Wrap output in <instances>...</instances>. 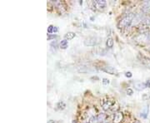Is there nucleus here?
Listing matches in <instances>:
<instances>
[{
  "instance_id": "f257e3e1",
  "label": "nucleus",
  "mask_w": 150,
  "mask_h": 123,
  "mask_svg": "<svg viewBox=\"0 0 150 123\" xmlns=\"http://www.w3.org/2000/svg\"><path fill=\"white\" fill-rule=\"evenodd\" d=\"M133 19H134V14H133V13H128V14L123 16L121 20L118 22V28H127L130 27Z\"/></svg>"
},
{
  "instance_id": "f03ea898",
  "label": "nucleus",
  "mask_w": 150,
  "mask_h": 123,
  "mask_svg": "<svg viewBox=\"0 0 150 123\" xmlns=\"http://www.w3.org/2000/svg\"><path fill=\"white\" fill-rule=\"evenodd\" d=\"M98 38L97 37L94 36H90L88 37L86 39L84 40V45L87 47H93L98 43Z\"/></svg>"
},
{
  "instance_id": "7ed1b4c3",
  "label": "nucleus",
  "mask_w": 150,
  "mask_h": 123,
  "mask_svg": "<svg viewBox=\"0 0 150 123\" xmlns=\"http://www.w3.org/2000/svg\"><path fill=\"white\" fill-rule=\"evenodd\" d=\"M138 60L140 61V62L142 63L143 65H144L146 67L150 69V59L149 57H145V56L139 53L138 55Z\"/></svg>"
},
{
  "instance_id": "20e7f679",
  "label": "nucleus",
  "mask_w": 150,
  "mask_h": 123,
  "mask_svg": "<svg viewBox=\"0 0 150 123\" xmlns=\"http://www.w3.org/2000/svg\"><path fill=\"white\" fill-rule=\"evenodd\" d=\"M101 70H102V71H104V73H107L111 74V75H117V74H118V71H117V70L115 69L114 67H110V66L102 67V68H101Z\"/></svg>"
},
{
  "instance_id": "39448f33",
  "label": "nucleus",
  "mask_w": 150,
  "mask_h": 123,
  "mask_svg": "<svg viewBox=\"0 0 150 123\" xmlns=\"http://www.w3.org/2000/svg\"><path fill=\"white\" fill-rule=\"evenodd\" d=\"M93 5L98 9H104L106 7V1L105 0H97L93 2Z\"/></svg>"
},
{
  "instance_id": "423d86ee",
  "label": "nucleus",
  "mask_w": 150,
  "mask_h": 123,
  "mask_svg": "<svg viewBox=\"0 0 150 123\" xmlns=\"http://www.w3.org/2000/svg\"><path fill=\"white\" fill-rule=\"evenodd\" d=\"M133 86L136 90H138V91H142V90H144V89L147 88V87H146V83L145 82H134Z\"/></svg>"
},
{
  "instance_id": "0eeeda50",
  "label": "nucleus",
  "mask_w": 150,
  "mask_h": 123,
  "mask_svg": "<svg viewBox=\"0 0 150 123\" xmlns=\"http://www.w3.org/2000/svg\"><path fill=\"white\" fill-rule=\"evenodd\" d=\"M123 119V114L121 112H116L113 117V122L114 123H120Z\"/></svg>"
},
{
  "instance_id": "6e6552de",
  "label": "nucleus",
  "mask_w": 150,
  "mask_h": 123,
  "mask_svg": "<svg viewBox=\"0 0 150 123\" xmlns=\"http://www.w3.org/2000/svg\"><path fill=\"white\" fill-rule=\"evenodd\" d=\"M113 104V101H110V100H107V101H105L104 103H103L102 106H103V109H104V111H109V109L112 107Z\"/></svg>"
},
{
  "instance_id": "1a4fd4ad",
  "label": "nucleus",
  "mask_w": 150,
  "mask_h": 123,
  "mask_svg": "<svg viewBox=\"0 0 150 123\" xmlns=\"http://www.w3.org/2000/svg\"><path fill=\"white\" fill-rule=\"evenodd\" d=\"M142 9L144 10V12H149L150 10V1H144V3H143V5H142Z\"/></svg>"
},
{
  "instance_id": "9d476101",
  "label": "nucleus",
  "mask_w": 150,
  "mask_h": 123,
  "mask_svg": "<svg viewBox=\"0 0 150 123\" xmlns=\"http://www.w3.org/2000/svg\"><path fill=\"white\" fill-rule=\"evenodd\" d=\"M149 106H146L143 109V111L141 112V117H143L144 118H147V116L149 114Z\"/></svg>"
},
{
  "instance_id": "9b49d317",
  "label": "nucleus",
  "mask_w": 150,
  "mask_h": 123,
  "mask_svg": "<svg viewBox=\"0 0 150 123\" xmlns=\"http://www.w3.org/2000/svg\"><path fill=\"white\" fill-rule=\"evenodd\" d=\"M106 47L108 48H112L113 47V39L111 37H109L107 38V41H106Z\"/></svg>"
},
{
  "instance_id": "f8f14e48",
  "label": "nucleus",
  "mask_w": 150,
  "mask_h": 123,
  "mask_svg": "<svg viewBox=\"0 0 150 123\" xmlns=\"http://www.w3.org/2000/svg\"><path fill=\"white\" fill-rule=\"evenodd\" d=\"M75 36H76V34H75L74 33H73V32H69V33H67L65 34L64 38H65L66 40H72L73 38H75Z\"/></svg>"
},
{
  "instance_id": "ddd939ff",
  "label": "nucleus",
  "mask_w": 150,
  "mask_h": 123,
  "mask_svg": "<svg viewBox=\"0 0 150 123\" xmlns=\"http://www.w3.org/2000/svg\"><path fill=\"white\" fill-rule=\"evenodd\" d=\"M56 106H57V109H58V110H63V109H65L66 107V104L63 101H60L57 103Z\"/></svg>"
},
{
  "instance_id": "4468645a",
  "label": "nucleus",
  "mask_w": 150,
  "mask_h": 123,
  "mask_svg": "<svg viewBox=\"0 0 150 123\" xmlns=\"http://www.w3.org/2000/svg\"><path fill=\"white\" fill-rule=\"evenodd\" d=\"M69 46V43H68V40L63 39L60 42V48L62 49H66Z\"/></svg>"
},
{
  "instance_id": "2eb2a0df",
  "label": "nucleus",
  "mask_w": 150,
  "mask_h": 123,
  "mask_svg": "<svg viewBox=\"0 0 150 123\" xmlns=\"http://www.w3.org/2000/svg\"><path fill=\"white\" fill-rule=\"evenodd\" d=\"M106 119V115L104 113H101L98 116V123H102L105 121Z\"/></svg>"
},
{
  "instance_id": "dca6fc26",
  "label": "nucleus",
  "mask_w": 150,
  "mask_h": 123,
  "mask_svg": "<svg viewBox=\"0 0 150 123\" xmlns=\"http://www.w3.org/2000/svg\"><path fill=\"white\" fill-rule=\"evenodd\" d=\"M90 123H98V117H93L90 118L89 121Z\"/></svg>"
},
{
  "instance_id": "f3484780",
  "label": "nucleus",
  "mask_w": 150,
  "mask_h": 123,
  "mask_svg": "<svg viewBox=\"0 0 150 123\" xmlns=\"http://www.w3.org/2000/svg\"><path fill=\"white\" fill-rule=\"evenodd\" d=\"M53 25H49L48 28V34H51L52 33H53Z\"/></svg>"
},
{
  "instance_id": "a211bd4d",
  "label": "nucleus",
  "mask_w": 150,
  "mask_h": 123,
  "mask_svg": "<svg viewBox=\"0 0 150 123\" xmlns=\"http://www.w3.org/2000/svg\"><path fill=\"white\" fill-rule=\"evenodd\" d=\"M143 99H144V100H149V99H150V92L144 94V96H143Z\"/></svg>"
},
{
  "instance_id": "6ab92c4d",
  "label": "nucleus",
  "mask_w": 150,
  "mask_h": 123,
  "mask_svg": "<svg viewBox=\"0 0 150 123\" xmlns=\"http://www.w3.org/2000/svg\"><path fill=\"white\" fill-rule=\"evenodd\" d=\"M56 35H51V34H48V38H48V41H50V40H52V39H54V38H56Z\"/></svg>"
},
{
  "instance_id": "aec40b11",
  "label": "nucleus",
  "mask_w": 150,
  "mask_h": 123,
  "mask_svg": "<svg viewBox=\"0 0 150 123\" xmlns=\"http://www.w3.org/2000/svg\"><path fill=\"white\" fill-rule=\"evenodd\" d=\"M50 46H51L52 48H57L58 47V43H57V42L55 41V42H53V43L50 44Z\"/></svg>"
},
{
  "instance_id": "412c9836",
  "label": "nucleus",
  "mask_w": 150,
  "mask_h": 123,
  "mask_svg": "<svg viewBox=\"0 0 150 123\" xmlns=\"http://www.w3.org/2000/svg\"><path fill=\"white\" fill-rule=\"evenodd\" d=\"M103 84H104V85H108V84H109V79H107V78H104L103 79Z\"/></svg>"
},
{
  "instance_id": "4be33fe9",
  "label": "nucleus",
  "mask_w": 150,
  "mask_h": 123,
  "mask_svg": "<svg viewBox=\"0 0 150 123\" xmlns=\"http://www.w3.org/2000/svg\"><path fill=\"white\" fill-rule=\"evenodd\" d=\"M125 77H128V78H131L133 77V74L131 72H127V73H125Z\"/></svg>"
},
{
  "instance_id": "5701e85b",
  "label": "nucleus",
  "mask_w": 150,
  "mask_h": 123,
  "mask_svg": "<svg viewBox=\"0 0 150 123\" xmlns=\"http://www.w3.org/2000/svg\"><path fill=\"white\" fill-rule=\"evenodd\" d=\"M144 36L147 38V40H150V32H147V33L144 34Z\"/></svg>"
},
{
  "instance_id": "b1692460",
  "label": "nucleus",
  "mask_w": 150,
  "mask_h": 123,
  "mask_svg": "<svg viewBox=\"0 0 150 123\" xmlns=\"http://www.w3.org/2000/svg\"><path fill=\"white\" fill-rule=\"evenodd\" d=\"M133 93V90H132L131 88H128V90H127V94L129 95V96H131Z\"/></svg>"
},
{
  "instance_id": "393cba45",
  "label": "nucleus",
  "mask_w": 150,
  "mask_h": 123,
  "mask_svg": "<svg viewBox=\"0 0 150 123\" xmlns=\"http://www.w3.org/2000/svg\"><path fill=\"white\" fill-rule=\"evenodd\" d=\"M145 83H146V87H149V88H150V81H147Z\"/></svg>"
},
{
  "instance_id": "a878e982",
  "label": "nucleus",
  "mask_w": 150,
  "mask_h": 123,
  "mask_svg": "<svg viewBox=\"0 0 150 123\" xmlns=\"http://www.w3.org/2000/svg\"><path fill=\"white\" fill-rule=\"evenodd\" d=\"M58 31V29L57 27H54L53 28V33H57V32Z\"/></svg>"
},
{
  "instance_id": "bb28decb",
  "label": "nucleus",
  "mask_w": 150,
  "mask_h": 123,
  "mask_svg": "<svg viewBox=\"0 0 150 123\" xmlns=\"http://www.w3.org/2000/svg\"><path fill=\"white\" fill-rule=\"evenodd\" d=\"M91 79H92V80H93H93H98V77H92Z\"/></svg>"
},
{
  "instance_id": "cd10ccee",
  "label": "nucleus",
  "mask_w": 150,
  "mask_h": 123,
  "mask_svg": "<svg viewBox=\"0 0 150 123\" xmlns=\"http://www.w3.org/2000/svg\"><path fill=\"white\" fill-rule=\"evenodd\" d=\"M48 123H55V122L53 120H50V121H48Z\"/></svg>"
},
{
  "instance_id": "c85d7f7f",
  "label": "nucleus",
  "mask_w": 150,
  "mask_h": 123,
  "mask_svg": "<svg viewBox=\"0 0 150 123\" xmlns=\"http://www.w3.org/2000/svg\"><path fill=\"white\" fill-rule=\"evenodd\" d=\"M133 123H141V122H138V121H135V122H133Z\"/></svg>"
},
{
  "instance_id": "c756f323",
  "label": "nucleus",
  "mask_w": 150,
  "mask_h": 123,
  "mask_svg": "<svg viewBox=\"0 0 150 123\" xmlns=\"http://www.w3.org/2000/svg\"><path fill=\"white\" fill-rule=\"evenodd\" d=\"M149 50H150V47H149Z\"/></svg>"
},
{
  "instance_id": "7c9ffc66",
  "label": "nucleus",
  "mask_w": 150,
  "mask_h": 123,
  "mask_svg": "<svg viewBox=\"0 0 150 123\" xmlns=\"http://www.w3.org/2000/svg\"><path fill=\"white\" fill-rule=\"evenodd\" d=\"M105 123H108V122H105Z\"/></svg>"
},
{
  "instance_id": "2f4dec72",
  "label": "nucleus",
  "mask_w": 150,
  "mask_h": 123,
  "mask_svg": "<svg viewBox=\"0 0 150 123\" xmlns=\"http://www.w3.org/2000/svg\"><path fill=\"white\" fill-rule=\"evenodd\" d=\"M86 123H87V122H86Z\"/></svg>"
}]
</instances>
